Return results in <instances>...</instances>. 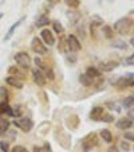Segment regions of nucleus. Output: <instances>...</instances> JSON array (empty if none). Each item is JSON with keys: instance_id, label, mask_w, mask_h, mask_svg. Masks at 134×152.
<instances>
[{"instance_id": "f257e3e1", "label": "nucleus", "mask_w": 134, "mask_h": 152, "mask_svg": "<svg viewBox=\"0 0 134 152\" xmlns=\"http://www.w3.org/2000/svg\"><path fill=\"white\" fill-rule=\"evenodd\" d=\"M133 19L129 16H123L121 18V19H118L117 22L114 23V30L118 32V34L121 35H126L129 34V32L131 31V28H133Z\"/></svg>"}, {"instance_id": "f03ea898", "label": "nucleus", "mask_w": 134, "mask_h": 152, "mask_svg": "<svg viewBox=\"0 0 134 152\" xmlns=\"http://www.w3.org/2000/svg\"><path fill=\"white\" fill-rule=\"evenodd\" d=\"M14 59H15V62H16L17 66H20L22 69L28 70L30 67H31V58H30V55L27 54L26 51L16 53V54L14 55Z\"/></svg>"}, {"instance_id": "7ed1b4c3", "label": "nucleus", "mask_w": 134, "mask_h": 152, "mask_svg": "<svg viewBox=\"0 0 134 152\" xmlns=\"http://www.w3.org/2000/svg\"><path fill=\"white\" fill-rule=\"evenodd\" d=\"M97 144H98L97 133L91 132V133H88V135H86L85 137H83V140H82V149H83V152H90L95 145H97Z\"/></svg>"}, {"instance_id": "20e7f679", "label": "nucleus", "mask_w": 134, "mask_h": 152, "mask_svg": "<svg viewBox=\"0 0 134 152\" xmlns=\"http://www.w3.org/2000/svg\"><path fill=\"white\" fill-rule=\"evenodd\" d=\"M12 124H14L16 128L22 129L23 132H30V131L34 128V121L28 117H17L12 121Z\"/></svg>"}, {"instance_id": "39448f33", "label": "nucleus", "mask_w": 134, "mask_h": 152, "mask_svg": "<svg viewBox=\"0 0 134 152\" xmlns=\"http://www.w3.org/2000/svg\"><path fill=\"white\" fill-rule=\"evenodd\" d=\"M31 49L34 53H36L38 55H44L47 54V47L46 45L42 42V39L38 37H34L31 40Z\"/></svg>"}, {"instance_id": "423d86ee", "label": "nucleus", "mask_w": 134, "mask_h": 152, "mask_svg": "<svg viewBox=\"0 0 134 152\" xmlns=\"http://www.w3.org/2000/svg\"><path fill=\"white\" fill-rule=\"evenodd\" d=\"M115 88L118 89H126V88H133L134 86V80L129 77H118L114 82H111Z\"/></svg>"}, {"instance_id": "0eeeda50", "label": "nucleus", "mask_w": 134, "mask_h": 152, "mask_svg": "<svg viewBox=\"0 0 134 152\" xmlns=\"http://www.w3.org/2000/svg\"><path fill=\"white\" fill-rule=\"evenodd\" d=\"M40 38H42V42L44 43V45H49V46H54L55 45V37H54V34H52V31L51 30H49V28H43L42 31H40Z\"/></svg>"}, {"instance_id": "6e6552de", "label": "nucleus", "mask_w": 134, "mask_h": 152, "mask_svg": "<svg viewBox=\"0 0 134 152\" xmlns=\"http://www.w3.org/2000/svg\"><path fill=\"white\" fill-rule=\"evenodd\" d=\"M117 67H118L117 61H102V62L98 65V70H99V72H105V73L113 72V70L117 69Z\"/></svg>"}, {"instance_id": "1a4fd4ad", "label": "nucleus", "mask_w": 134, "mask_h": 152, "mask_svg": "<svg viewBox=\"0 0 134 152\" xmlns=\"http://www.w3.org/2000/svg\"><path fill=\"white\" fill-rule=\"evenodd\" d=\"M32 77H34V81L38 86H46L47 83V78L46 75L43 74V72H40L39 69H32Z\"/></svg>"}, {"instance_id": "9d476101", "label": "nucleus", "mask_w": 134, "mask_h": 152, "mask_svg": "<svg viewBox=\"0 0 134 152\" xmlns=\"http://www.w3.org/2000/svg\"><path fill=\"white\" fill-rule=\"evenodd\" d=\"M67 43H69L70 51L77 53L82 49V45H80V42L78 40V38L75 37V35H69V37H67Z\"/></svg>"}, {"instance_id": "9b49d317", "label": "nucleus", "mask_w": 134, "mask_h": 152, "mask_svg": "<svg viewBox=\"0 0 134 152\" xmlns=\"http://www.w3.org/2000/svg\"><path fill=\"white\" fill-rule=\"evenodd\" d=\"M6 83L9 86H12V88H15V89H23V81L19 80V78L14 77V75H8V77H6Z\"/></svg>"}, {"instance_id": "f8f14e48", "label": "nucleus", "mask_w": 134, "mask_h": 152, "mask_svg": "<svg viewBox=\"0 0 134 152\" xmlns=\"http://www.w3.org/2000/svg\"><path fill=\"white\" fill-rule=\"evenodd\" d=\"M103 115H105V109L102 106H94L91 109V112H90V118L93 121H101Z\"/></svg>"}, {"instance_id": "ddd939ff", "label": "nucleus", "mask_w": 134, "mask_h": 152, "mask_svg": "<svg viewBox=\"0 0 134 152\" xmlns=\"http://www.w3.org/2000/svg\"><path fill=\"white\" fill-rule=\"evenodd\" d=\"M133 126V121L127 117H123V118H120L117 121V128L121 129V131H127L129 128Z\"/></svg>"}, {"instance_id": "4468645a", "label": "nucleus", "mask_w": 134, "mask_h": 152, "mask_svg": "<svg viewBox=\"0 0 134 152\" xmlns=\"http://www.w3.org/2000/svg\"><path fill=\"white\" fill-rule=\"evenodd\" d=\"M23 20H24V16H22L19 20H16V22H15V23L12 24L11 27H9V30H8V31H7V35H6V37H4V40H8V39H11V37H12V35H14L15 30H16L17 27L20 26V24H22V22H23Z\"/></svg>"}, {"instance_id": "2eb2a0df", "label": "nucleus", "mask_w": 134, "mask_h": 152, "mask_svg": "<svg viewBox=\"0 0 134 152\" xmlns=\"http://www.w3.org/2000/svg\"><path fill=\"white\" fill-rule=\"evenodd\" d=\"M66 125L70 129H77L78 125H79V117L77 115H71L67 118V121H66Z\"/></svg>"}, {"instance_id": "dca6fc26", "label": "nucleus", "mask_w": 134, "mask_h": 152, "mask_svg": "<svg viewBox=\"0 0 134 152\" xmlns=\"http://www.w3.org/2000/svg\"><path fill=\"white\" fill-rule=\"evenodd\" d=\"M50 23V19L47 15H40V16H38L36 22H35V26L39 27V28H42V27L47 26V24Z\"/></svg>"}, {"instance_id": "f3484780", "label": "nucleus", "mask_w": 134, "mask_h": 152, "mask_svg": "<svg viewBox=\"0 0 134 152\" xmlns=\"http://www.w3.org/2000/svg\"><path fill=\"white\" fill-rule=\"evenodd\" d=\"M0 115L12 116V108L8 105V102H0Z\"/></svg>"}, {"instance_id": "a211bd4d", "label": "nucleus", "mask_w": 134, "mask_h": 152, "mask_svg": "<svg viewBox=\"0 0 134 152\" xmlns=\"http://www.w3.org/2000/svg\"><path fill=\"white\" fill-rule=\"evenodd\" d=\"M8 74L9 75H14V77H16V78H19V80H22L23 81V78H24V73L23 72H20L17 67H15V66H11L8 69Z\"/></svg>"}, {"instance_id": "6ab92c4d", "label": "nucleus", "mask_w": 134, "mask_h": 152, "mask_svg": "<svg viewBox=\"0 0 134 152\" xmlns=\"http://www.w3.org/2000/svg\"><path fill=\"white\" fill-rule=\"evenodd\" d=\"M99 135H101V137H102V140L106 141V143H111V141H113V135H111V132L109 129H101Z\"/></svg>"}, {"instance_id": "aec40b11", "label": "nucleus", "mask_w": 134, "mask_h": 152, "mask_svg": "<svg viewBox=\"0 0 134 152\" xmlns=\"http://www.w3.org/2000/svg\"><path fill=\"white\" fill-rule=\"evenodd\" d=\"M79 82L82 83L83 86H91V85H94L93 80L88 77L86 73H85V74H80V75H79Z\"/></svg>"}, {"instance_id": "412c9836", "label": "nucleus", "mask_w": 134, "mask_h": 152, "mask_svg": "<svg viewBox=\"0 0 134 152\" xmlns=\"http://www.w3.org/2000/svg\"><path fill=\"white\" fill-rule=\"evenodd\" d=\"M8 126H9V121L6 120V118H1V117H0V135H4V133H7V131H8Z\"/></svg>"}, {"instance_id": "4be33fe9", "label": "nucleus", "mask_w": 134, "mask_h": 152, "mask_svg": "<svg viewBox=\"0 0 134 152\" xmlns=\"http://www.w3.org/2000/svg\"><path fill=\"white\" fill-rule=\"evenodd\" d=\"M102 34H103V37H105V38L111 39V38H113V27L107 26V24L102 26Z\"/></svg>"}, {"instance_id": "5701e85b", "label": "nucleus", "mask_w": 134, "mask_h": 152, "mask_svg": "<svg viewBox=\"0 0 134 152\" xmlns=\"http://www.w3.org/2000/svg\"><path fill=\"white\" fill-rule=\"evenodd\" d=\"M52 28H54V32H55V34L62 35L63 32H64V27H63L62 24L58 22V20H54V22H52Z\"/></svg>"}, {"instance_id": "b1692460", "label": "nucleus", "mask_w": 134, "mask_h": 152, "mask_svg": "<svg viewBox=\"0 0 134 152\" xmlns=\"http://www.w3.org/2000/svg\"><path fill=\"white\" fill-rule=\"evenodd\" d=\"M58 47H59V51H62V53H70L69 43H67V39H64V38L60 39V45Z\"/></svg>"}, {"instance_id": "393cba45", "label": "nucleus", "mask_w": 134, "mask_h": 152, "mask_svg": "<svg viewBox=\"0 0 134 152\" xmlns=\"http://www.w3.org/2000/svg\"><path fill=\"white\" fill-rule=\"evenodd\" d=\"M113 47H117V49H121V50H126L127 49V45L121 39H115V40H113Z\"/></svg>"}, {"instance_id": "a878e982", "label": "nucleus", "mask_w": 134, "mask_h": 152, "mask_svg": "<svg viewBox=\"0 0 134 152\" xmlns=\"http://www.w3.org/2000/svg\"><path fill=\"white\" fill-rule=\"evenodd\" d=\"M8 101V92L6 88L0 86V102H7Z\"/></svg>"}, {"instance_id": "bb28decb", "label": "nucleus", "mask_w": 134, "mask_h": 152, "mask_svg": "<svg viewBox=\"0 0 134 152\" xmlns=\"http://www.w3.org/2000/svg\"><path fill=\"white\" fill-rule=\"evenodd\" d=\"M122 105H123V108H127V109H130L131 106L134 105V97H133V96H130V97H126L125 100L122 101Z\"/></svg>"}, {"instance_id": "cd10ccee", "label": "nucleus", "mask_w": 134, "mask_h": 152, "mask_svg": "<svg viewBox=\"0 0 134 152\" xmlns=\"http://www.w3.org/2000/svg\"><path fill=\"white\" fill-rule=\"evenodd\" d=\"M23 106L22 105H17V106H15V108H12V116L14 117H22V115H23V109H22Z\"/></svg>"}, {"instance_id": "c85d7f7f", "label": "nucleus", "mask_w": 134, "mask_h": 152, "mask_svg": "<svg viewBox=\"0 0 134 152\" xmlns=\"http://www.w3.org/2000/svg\"><path fill=\"white\" fill-rule=\"evenodd\" d=\"M67 16H69V19L71 20V24H75L78 22V19H79V12H77V11H74V12H69L67 14Z\"/></svg>"}, {"instance_id": "c756f323", "label": "nucleus", "mask_w": 134, "mask_h": 152, "mask_svg": "<svg viewBox=\"0 0 134 152\" xmlns=\"http://www.w3.org/2000/svg\"><path fill=\"white\" fill-rule=\"evenodd\" d=\"M64 3H66V6L70 7V8H78V7L80 6L79 0H64Z\"/></svg>"}, {"instance_id": "7c9ffc66", "label": "nucleus", "mask_w": 134, "mask_h": 152, "mask_svg": "<svg viewBox=\"0 0 134 152\" xmlns=\"http://www.w3.org/2000/svg\"><path fill=\"white\" fill-rule=\"evenodd\" d=\"M113 120H114V116L113 115H103L102 118H101V121H103V123H111Z\"/></svg>"}, {"instance_id": "2f4dec72", "label": "nucleus", "mask_w": 134, "mask_h": 152, "mask_svg": "<svg viewBox=\"0 0 134 152\" xmlns=\"http://www.w3.org/2000/svg\"><path fill=\"white\" fill-rule=\"evenodd\" d=\"M9 152H27V149L23 145H15Z\"/></svg>"}, {"instance_id": "473e14b6", "label": "nucleus", "mask_w": 134, "mask_h": 152, "mask_svg": "<svg viewBox=\"0 0 134 152\" xmlns=\"http://www.w3.org/2000/svg\"><path fill=\"white\" fill-rule=\"evenodd\" d=\"M123 137L129 141H134V133L133 132H125L123 133Z\"/></svg>"}, {"instance_id": "72a5a7b5", "label": "nucleus", "mask_w": 134, "mask_h": 152, "mask_svg": "<svg viewBox=\"0 0 134 152\" xmlns=\"http://www.w3.org/2000/svg\"><path fill=\"white\" fill-rule=\"evenodd\" d=\"M0 148H1V151L3 152H9L8 143H6V141H0Z\"/></svg>"}, {"instance_id": "f704fd0d", "label": "nucleus", "mask_w": 134, "mask_h": 152, "mask_svg": "<svg viewBox=\"0 0 134 152\" xmlns=\"http://www.w3.org/2000/svg\"><path fill=\"white\" fill-rule=\"evenodd\" d=\"M126 63H127V65H130V66H134V54L129 55V57L126 58Z\"/></svg>"}, {"instance_id": "c9c22d12", "label": "nucleus", "mask_w": 134, "mask_h": 152, "mask_svg": "<svg viewBox=\"0 0 134 152\" xmlns=\"http://www.w3.org/2000/svg\"><path fill=\"white\" fill-rule=\"evenodd\" d=\"M121 148H122L123 151H126V152H127L129 149H130V145H129V143H127V141H122V143H121Z\"/></svg>"}, {"instance_id": "e433bc0d", "label": "nucleus", "mask_w": 134, "mask_h": 152, "mask_svg": "<svg viewBox=\"0 0 134 152\" xmlns=\"http://www.w3.org/2000/svg\"><path fill=\"white\" fill-rule=\"evenodd\" d=\"M127 118H130L131 121L134 120V109H131V108L127 110Z\"/></svg>"}, {"instance_id": "4c0bfd02", "label": "nucleus", "mask_w": 134, "mask_h": 152, "mask_svg": "<svg viewBox=\"0 0 134 152\" xmlns=\"http://www.w3.org/2000/svg\"><path fill=\"white\" fill-rule=\"evenodd\" d=\"M47 3L50 4V7H54L55 4L59 3V0H47Z\"/></svg>"}, {"instance_id": "58836bf2", "label": "nucleus", "mask_w": 134, "mask_h": 152, "mask_svg": "<svg viewBox=\"0 0 134 152\" xmlns=\"http://www.w3.org/2000/svg\"><path fill=\"white\" fill-rule=\"evenodd\" d=\"M107 152H120V149H118V147L113 145V147H110V148L107 149Z\"/></svg>"}, {"instance_id": "ea45409f", "label": "nucleus", "mask_w": 134, "mask_h": 152, "mask_svg": "<svg viewBox=\"0 0 134 152\" xmlns=\"http://www.w3.org/2000/svg\"><path fill=\"white\" fill-rule=\"evenodd\" d=\"M32 152H42V148H40V147H34Z\"/></svg>"}, {"instance_id": "a19ab883", "label": "nucleus", "mask_w": 134, "mask_h": 152, "mask_svg": "<svg viewBox=\"0 0 134 152\" xmlns=\"http://www.w3.org/2000/svg\"><path fill=\"white\" fill-rule=\"evenodd\" d=\"M127 77H129V78H131V80H134V73H129Z\"/></svg>"}, {"instance_id": "79ce46f5", "label": "nucleus", "mask_w": 134, "mask_h": 152, "mask_svg": "<svg viewBox=\"0 0 134 152\" xmlns=\"http://www.w3.org/2000/svg\"><path fill=\"white\" fill-rule=\"evenodd\" d=\"M130 45H131V46H133V47H134V37H133V38H131V39H130Z\"/></svg>"}, {"instance_id": "37998d69", "label": "nucleus", "mask_w": 134, "mask_h": 152, "mask_svg": "<svg viewBox=\"0 0 134 152\" xmlns=\"http://www.w3.org/2000/svg\"><path fill=\"white\" fill-rule=\"evenodd\" d=\"M1 18H3V14H0V19H1Z\"/></svg>"}]
</instances>
